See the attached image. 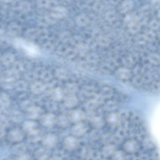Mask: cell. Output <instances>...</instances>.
I'll use <instances>...</instances> for the list:
<instances>
[{"mask_svg":"<svg viewBox=\"0 0 160 160\" xmlns=\"http://www.w3.org/2000/svg\"><path fill=\"white\" fill-rule=\"evenodd\" d=\"M19 78V72L12 68L3 73L0 78V85L4 88L10 89L14 87Z\"/></svg>","mask_w":160,"mask_h":160,"instance_id":"obj_1","label":"cell"},{"mask_svg":"<svg viewBox=\"0 0 160 160\" xmlns=\"http://www.w3.org/2000/svg\"><path fill=\"white\" fill-rule=\"evenodd\" d=\"M41 141L43 147L48 150L56 147L58 142L57 136L51 133L44 135Z\"/></svg>","mask_w":160,"mask_h":160,"instance_id":"obj_2","label":"cell"},{"mask_svg":"<svg viewBox=\"0 0 160 160\" xmlns=\"http://www.w3.org/2000/svg\"><path fill=\"white\" fill-rule=\"evenodd\" d=\"M62 144L65 149L69 152H72L78 148L80 146V142L77 137L70 136L64 138Z\"/></svg>","mask_w":160,"mask_h":160,"instance_id":"obj_3","label":"cell"},{"mask_svg":"<svg viewBox=\"0 0 160 160\" xmlns=\"http://www.w3.org/2000/svg\"><path fill=\"white\" fill-rule=\"evenodd\" d=\"M57 116L51 112L43 113L39 118L40 124L48 128L53 127L56 123Z\"/></svg>","mask_w":160,"mask_h":160,"instance_id":"obj_4","label":"cell"},{"mask_svg":"<svg viewBox=\"0 0 160 160\" xmlns=\"http://www.w3.org/2000/svg\"><path fill=\"white\" fill-rule=\"evenodd\" d=\"M67 114L70 122L74 123L85 120V112L79 109L71 110Z\"/></svg>","mask_w":160,"mask_h":160,"instance_id":"obj_5","label":"cell"},{"mask_svg":"<svg viewBox=\"0 0 160 160\" xmlns=\"http://www.w3.org/2000/svg\"><path fill=\"white\" fill-rule=\"evenodd\" d=\"M88 129V126L82 121L74 123L71 128V132L73 136L78 137L84 135Z\"/></svg>","mask_w":160,"mask_h":160,"instance_id":"obj_6","label":"cell"},{"mask_svg":"<svg viewBox=\"0 0 160 160\" xmlns=\"http://www.w3.org/2000/svg\"><path fill=\"white\" fill-rule=\"evenodd\" d=\"M24 137L23 131L18 128L10 130L7 136L8 140L12 142H19L22 141Z\"/></svg>","mask_w":160,"mask_h":160,"instance_id":"obj_7","label":"cell"},{"mask_svg":"<svg viewBox=\"0 0 160 160\" xmlns=\"http://www.w3.org/2000/svg\"><path fill=\"white\" fill-rule=\"evenodd\" d=\"M27 115L32 119H39L43 113L42 109L40 107L35 106H31L27 109Z\"/></svg>","mask_w":160,"mask_h":160,"instance_id":"obj_8","label":"cell"},{"mask_svg":"<svg viewBox=\"0 0 160 160\" xmlns=\"http://www.w3.org/2000/svg\"><path fill=\"white\" fill-rule=\"evenodd\" d=\"M68 11L66 8L62 6H57L54 7L50 13V16L56 19H60L65 17Z\"/></svg>","mask_w":160,"mask_h":160,"instance_id":"obj_9","label":"cell"},{"mask_svg":"<svg viewBox=\"0 0 160 160\" xmlns=\"http://www.w3.org/2000/svg\"><path fill=\"white\" fill-rule=\"evenodd\" d=\"M44 134L41 129L38 128L28 133V140L32 142H37L41 140Z\"/></svg>","mask_w":160,"mask_h":160,"instance_id":"obj_10","label":"cell"},{"mask_svg":"<svg viewBox=\"0 0 160 160\" xmlns=\"http://www.w3.org/2000/svg\"><path fill=\"white\" fill-rule=\"evenodd\" d=\"M63 100L64 105L69 108L75 107L78 103V98L74 94H68L65 96Z\"/></svg>","mask_w":160,"mask_h":160,"instance_id":"obj_11","label":"cell"},{"mask_svg":"<svg viewBox=\"0 0 160 160\" xmlns=\"http://www.w3.org/2000/svg\"><path fill=\"white\" fill-rule=\"evenodd\" d=\"M94 153L92 147L90 145H86L82 147L80 155L82 159H88L93 157Z\"/></svg>","mask_w":160,"mask_h":160,"instance_id":"obj_12","label":"cell"},{"mask_svg":"<svg viewBox=\"0 0 160 160\" xmlns=\"http://www.w3.org/2000/svg\"><path fill=\"white\" fill-rule=\"evenodd\" d=\"M15 60L14 55L9 52H6L1 56V62L2 64L8 66L13 63Z\"/></svg>","mask_w":160,"mask_h":160,"instance_id":"obj_13","label":"cell"},{"mask_svg":"<svg viewBox=\"0 0 160 160\" xmlns=\"http://www.w3.org/2000/svg\"><path fill=\"white\" fill-rule=\"evenodd\" d=\"M70 122L67 114H61L57 116L56 124L60 127H67L69 125Z\"/></svg>","mask_w":160,"mask_h":160,"instance_id":"obj_14","label":"cell"},{"mask_svg":"<svg viewBox=\"0 0 160 160\" xmlns=\"http://www.w3.org/2000/svg\"><path fill=\"white\" fill-rule=\"evenodd\" d=\"M38 123L33 120H28L25 121L22 126L23 131L28 133L38 128Z\"/></svg>","mask_w":160,"mask_h":160,"instance_id":"obj_15","label":"cell"},{"mask_svg":"<svg viewBox=\"0 0 160 160\" xmlns=\"http://www.w3.org/2000/svg\"><path fill=\"white\" fill-rule=\"evenodd\" d=\"M11 150L13 154L20 156L25 153L26 151V147L24 144L18 143L13 146Z\"/></svg>","mask_w":160,"mask_h":160,"instance_id":"obj_16","label":"cell"},{"mask_svg":"<svg viewBox=\"0 0 160 160\" xmlns=\"http://www.w3.org/2000/svg\"><path fill=\"white\" fill-rule=\"evenodd\" d=\"M49 150L43 147L36 150L34 155L36 158L39 160H43L48 158L50 155Z\"/></svg>","mask_w":160,"mask_h":160,"instance_id":"obj_17","label":"cell"},{"mask_svg":"<svg viewBox=\"0 0 160 160\" xmlns=\"http://www.w3.org/2000/svg\"><path fill=\"white\" fill-rule=\"evenodd\" d=\"M64 97L63 92L59 88L55 89L51 95V99L54 102L61 101L63 100Z\"/></svg>","mask_w":160,"mask_h":160,"instance_id":"obj_18","label":"cell"},{"mask_svg":"<svg viewBox=\"0 0 160 160\" xmlns=\"http://www.w3.org/2000/svg\"><path fill=\"white\" fill-rule=\"evenodd\" d=\"M9 116L12 120L16 122H21L22 118V114L18 111H12L10 113Z\"/></svg>","mask_w":160,"mask_h":160,"instance_id":"obj_19","label":"cell"},{"mask_svg":"<svg viewBox=\"0 0 160 160\" xmlns=\"http://www.w3.org/2000/svg\"><path fill=\"white\" fill-rule=\"evenodd\" d=\"M9 33L12 36H17L20 34L21 29L17 25L12 24L9 26L8 28Z\"/></svg>","mask_w":160,"mask_h":160,"instance_id":"obj_20","label":"cell"},{"mask_svg":"<svg viewBox=\"0 0 160 160\" xmlns=\"http://www.w3.org/2000/svg\"><path fill=\"white\" fill-rule=\"evenodd\" d=\"M10 103V100L8 96L4 93L0 94V104L3 106H7Z\"/></svg>","mask_w":160,"mask_h":160,"instance_id":"obj_21","label":"cell"},{"mask_svg":"<svg viewBox=\"0 0 160 160\" xmlns=\"http://www.w3.org/2000/svg\"><path fill=\"white\" fill-rule=\"evenodd\" d=\"M26 83L23 80H18L15 83L14 87L18 90L21 91L25 88Z\"/></svg>","mask_w":160,"mask_h":160,"instance_id":"obj_22","label":"cell"},{"mask_svg":"<svg viewBox=\"0 0 160 160\" xmlns=\"http://www.w3.org/2000/svg\"><path fill=\"white\" fill-rule=\"evenodd\" d=\"M43 88L36 84L32 85L31 87V90L32 92L36 94H38L41 93L43 91Z\"/></svg>","mask_w":160,"mask_h":160,"instance_id":"obj_23","label":"cell"},{"mask_svg":"<svg viewBox=\"0 0 160 160\" xmlns=\"http://www.w3.org/2000/svg\"><path fill=\"white\" fill-rule=\"evenodd\" d=\"M9 122L8 118L3 115H0V127L4 128L8 125Z\"/></svg>","mask_w":160,"mask_h":160,"instance_id":"obj_24","label":"cell"},{"mask_svg":"<svg viewBox=\"0 0 160 160\" xmlns=\"http://www.w3.org/2000/svg\"><path fill=\"white\" fill-rule=\"evenodd\" d=\"M6 134L5 130L4 128L0 127V138H3Z\"/></svg>","mask_w":160,"mask_h":160,"instance_id":"obj_25","label":"cell"},{"mask_svg":"<svg viewBox=\"0 0 160 160\" xmlns=\"http://www.w3.org/2000/svg\"><path fill=\"white\" fill-rule=\"evenodd\" d=\"M12 0H0V1L5 3H8L11 2Z\"/></svg>","mask_w":160,"mask_h":160,"instance_id":"obj_26","label":"cell"},{"mask_svg":"<svg viewBox=\"0 0 160 160\" xmlns=\"http://www.w3.org/2000/svg\"><path fill=\"white\" fill-rule=\"evenodd\" d=\"M1 55H0V62H1Z\"/></svg>","mask_w":160,"mask_h":160,"instance_id":"obj_27","label":"cell"}]
</instances>
